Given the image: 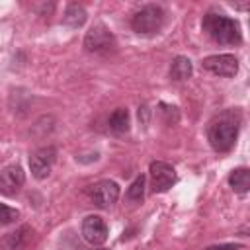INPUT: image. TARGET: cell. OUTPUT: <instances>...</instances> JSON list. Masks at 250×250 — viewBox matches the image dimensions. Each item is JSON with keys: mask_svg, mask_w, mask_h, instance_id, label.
<instances>
[{"mask_svg": "<svg viewBox=\"0 0 250 250\" xmlns=\"http://www.w3.org/2000/svg\"><path fill=\"white\" fill-rule=\"evenodd\" d=\"M240 121H242V115H240L238 109H225L223 113L213 117L209 127H207L209 145L219 152L230 150L236 143Z\"/></svg>", "mask_w": 250, "mask_h": 250, "instance_id": "1", "label": "cell"}, {"mask_svg": "<svg viewBox=\"0 0 250 250\" xmlns=\"http://www.w3.org/2000/svg\"><path fill=\"white\" fill-rule=\"evenodd\" d=\"M203 31L221 45H238L242 41L240 23L225 14L207 12L203 16Z\"/></svg>", "mask_w": 250, "mask_h": 250, "instance_id": "2", "label": "cell"}, {"mask_svg": "<svg viewBox=\"0 0 250 250\" xmlns=\"http://www.w3.org/2000/svg\"><path fill=\"white\" fill-rule=\"evenodd\" d=\"M164 10L162 6L158 4H146L143 6L141 10H137L131 18V27L137 31V33H145V35H150V33H156L162 23H164Z\"/></svg>", "mask_w": 250, "mask_h": 250, "instance_id": "3", "label": "cell"}, {"mask_svg": "<svg viewBox=\"0 0 250 250\" xmlns=\"http://www.w3.org/2000/svg\"><path fill=\"white\" fill-rule=\"evenodd\" d=\"M113 47H115V39H113L111 31L102 21L94 23L84 35V49L88 53H104Z\"/></svg>", "mask_w": 250, "mask_h": 250, "instance_id": "4", "label": "cell"}, {"mask_svg": "<svg viewBox=\"0 0 250 250\" xmlns=\"http://www.w3.org/2000/svg\"><path fill=\"white\" fill-rule=\"evenodd\" d=\"M33 246H35V230L29 225H21L0 238L2 250H33Z\"/></svg>", "mask_w": 250, "mask_h": 250, "instance_id": "5", "label": "cell"}, {"mask_svg": "<svg viewBox=\"0 0 250 250\" xmlns=\"http://www.w3.org/2000/svg\"><path fill=\"white\" fill-rule=\"evenodd\" d=\"M148 174H150V188H152L154 193L166 191L176 182V170H174V166H170L168 162H162V160L150 162Z\"/></svg>", "mask_w": 250, "mask_h": 250, "instance_id": "6", "label": "cell"}, {"mask_svg": "<svg viewBox=\"0 0 250 250\" xmlns=\"http://www.w3.org/2000/svg\"><path fill=\"white\" fill-rule=\"evenodd\" d=\"M57 158V150L53 146H43L37 148L31 156H29V170L33 174V178L37 180H45L51 174V168L55 164Z\"/></svg>", "mask_w": 250, "mask_h": 250, "instance_id": "7", "label": "cell"}, {"mask_svg": "<svg viewBox=\"0 0 250 250\" xmlns=\"http://www.w3.org/2000/svg\"><path fill=\"white\" fill-rule=\"evenodd\" d=\"M88 195L98 207H109L119 197V186L113 180H102L88 188Z\"/></svg>", "mask_w": 250, "mask_h": 250, "instance_id": "8", "label": "cell"}, {"mask_svg": "<svg viewBox=\"0 0 250 250\" xmlns=\"http://www.w3.org/2000/svg\"><path fill=\"white\" fill-rule=\"evenodd\" d=\"M25 182L23 168L20 164H10L0 172V193L6 197H14Z\"/></svg>", "mask_w": 250, "mask_h": 250, "instance_id": "9", "label": "cell"}, {"mask_svg": "<svg viewBox=\"0 0 250 250\" xmlns=\"http://www.w3.org/2000/svg\"><path fill=\"white\" fill-rule=\"evenodd\" d=\"M203 68H207L217 76L230 78L238 72V61L234 55H211L203 59Z\"/></svg>", "mask_w": 250, "mask_h": 250, "instance_id": "10", "label": "cell"}, {"mask_svg": "<svg viewBox=\"0 0 250 250\" xmlns=\"http://www.w3.org/2000/svg\"><path fill=\"white\" fill-rule=\"evenodd\" d=\"M82 236L86 242L98 246L107 240V225L100 215H88L82 221Z\"/></svg>", "mask_w": 250, "mask_h": 250, "instance_id": "11", "label": "cell"}, {"mask_svg": "<svg viewBox=\"0 0 250 250\" xmlns=\"http://www.w3.org/2000/svg\"><path fill=\"white\" fill-rule=\"evenodd\" d=\"M191 61L188 57H176L170 66V78L176 82H184L191 76Z\"/></svg>", "mask_w": 250, "mask_h": 250, "instance_id": "12", "label": "cell"}, {"mask_svg": "<svg viewBox=\"0 0 250 250\" xmlns=\"http://www.w3.org/2000/svg\"><path fill=\"white\" fill-rule=\"evenodd\" d=\"M229 184L236 193H246L250 189V170L248 168H234L229 174Z\"/></svg>", "mask_w": 250, "mask_h": 250, "instance_id": "13", "label": "cell"}, {"mask_svg": "<svg viewBox=\"0 0 250 250\" xmlns=\"http://www.w3.org/2000/svg\"><path fill=\"white\" fill-rule=\"evenodd\" d=\"M86 18L88 16H86V10L82 6L68 4L66 10H64V14H62V23H66L68 27H80V25H84Z\"/></svg>", "mask_w": 250, "mask_h": 250, "instance_id": "14", "label": "cell"}, {"mask_svg": "<svg viewBox=\"0 0 250 250\" xmlns=\"http://www.w3.org/2000/svg\"><path fill=\"white\" fill-rule=\"evenodd\" d=\"M107 123H109V129L113 133H117V135L127 133L129 131V111H127V107H117L109 115V121Z\"/></svg>", "mask_w": 250, "mask_h": 250, "instance_id": "15", "label": "cell"}, {"mask_svg": "<svg viewBox=\"0 0 250 250\" xmlns=\"http://www.w3.org/2000/svg\"><path fill=\"white\" fill-rule=\"evenodd\" d=\"M143 197H145V176L141 174L127 188V199L129 201H143Z\"/></svg>", "mask_w": 250, "mask_h": 250, "instance_id": "16", "label": "cell"}, {"mask_svg": "<svg viewBox=\"0 0 250 250\" xmlns=\"http://www.w3.org/2000/svg\"><path fill=\"white\" fill-rule=\"evenodd\" d=\"M18 217H20V211L18 209L0 203V225H12V223H16Z\"/></svg>", "mask_w": 250, "mask_h": 250, "instance_id": "17", "label": "cell"}, {"mask_svg": "<svg viewBox=\"0 0 250 250\" xmlns=\"http://www.w3.org/2000/svg\"><path fill=\"white\" fill-rule=\"evenodd\" d=\"M160 113H162V117H164V121H166V125H174V123H178V107H174V105H166V104H160Z\"/></svg>", "mask_w": 250, "mask_h": 250, "instance_id": "18", "label": "cell"}, {"mask_svg": "<svg viewBox=\"0 0 250 250\" xmlns=\"http://www.w3.org/2000/svg\"><path fill=\"white\" fill-rule=\"evenodd\" d=\"M240 244H221V246H209L205 250H238Z\"/></svg>", "mask_w": 250, "mask_h": 250, "instance_id": "19", "label": "cell"}, {"mask_svg": "<svg viewBox=\"0 0 250 250\" xmlns=\"http://www.w3.org/2000/svg\"><path fill=\"white\" fill-rule=\"evenodd\" d=\"M248 6H250L248 2H246V4H234V8H238V10H246Z\"/></svg>", "mask_w": 250, "mask_h": 250, "instance_id": "20", "label": "cell"}, {"mask_svg": "<svg viewBox=\"0 0 250 250\" xmlns=\"http://www.w3.org/2000/svg\"><path fill=\"white\" fill-rule=\"evenodd\" d=\"M100 250H107V248H100Z\"/></svg>", "mask_w": 250, "mask_h": 250, "instance_id": "21", "label": "cell"}]
</instances>
